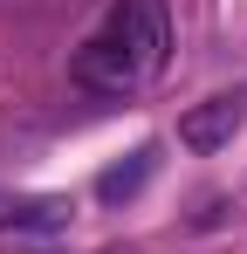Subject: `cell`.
<instances>
[{"label": "cell", "mask_w": 247, "mask_h": 254, "mask_svg": "<svg viewBox=\"0 0 247 254\" xmlns=\"http://www.w3.org/2000/svg\"><path fill=\"white\" fill-rule=\"evenodd\" d=\"M69 199H14V192H0V234H55V227H69Z\"/></svg>", "instance_id": "obj_3"}, {"label": "cell", "mask_w": 247, "mask_h": 254, "mask_svg": "<svg viewBox=\"0 0 247 254\" xmlns=\"http://www.w3.org/2000/svg\"><path fill=\"white\" fill-rule=\"evenodd\" d=\"M151 172H158V151H151V144H137L124 165H110L103 179H96V199H110V206H117V199H130V192H144V179H151Z\"/></svg>", "instance_id": "obj_4"}, {"label": "cell", "mask_w": 247, "mask_h": 254, "mask_svg": "<svg viewBox=\"0 0 247 254\" xmlns=\"http://www.w3.org/2000/svg\"><path fill=\"white\" fill-rule=\"evenodd\" d=\"M172 55V7L165 0H110L96 35L76 48V83L89 96H137Z\"/></svg>", "instance_id": "obj_1"}, {"label": "cell", "mask_w": 247, "mask_h": 254, "mask_svg": "<svg viewBox=\"0 0 247 254\" xmlns=\"http://www.w3.org/2000/svg\"><path fill=\"white\" fill-rule=\"evenodd\" d=\"M241 124H247V96H206L179 117V144L185 151H220V144H234Z\"/></svg>", "instance_id": "obj_2"}]
</instances>
